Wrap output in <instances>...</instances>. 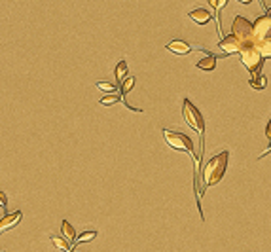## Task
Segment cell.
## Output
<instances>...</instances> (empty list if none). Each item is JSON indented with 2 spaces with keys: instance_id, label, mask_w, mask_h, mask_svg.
Masks as SVG:
<instances>
[{
  "instance_id": "9a60e30c",
  "label": "cell",
  "mask_w": 271,
  "mask_h": 252,
  "mask_svg": "<svg viewBox=\"0 0 271 252\" xmlns=\"http://www.w3.org/2000/svg\"><path fill=\"white\" fill-rule=\"evenodd\" d=\"M265 86H267V78H265L264 74H258V76L250 78V87L252 89H264Z\"/></svg>"
},
{
  "instance_id": "e0dca14e",
  "label": "cell",
  "mask_w": 271,
  "mask_h": 252,
  "mask_svg": "<svg viewBox=\"0 0 271 252\" xmlns=\"http://www.w3.org/2000/svg\"><path fill=\"white\" fill-rule=\"evenodd\" d=\"M114 74H116V80H118V82H121V80L125 78V76H127V61H120V63L116 65Z\"/></svg>"
},
{
  "instance_id": "d4e9b609",
  "label": "cell",
  "mask_w": 271,
  "mask_h": 252,
  "mask_svg": "<svg viewBox=\"0 0 271 252\" xmlns=\"http://www.w3.org/2000/svg\"><path fill=\"white\" fill-rule=\"evenodd\" d=\"M267 15L271 17V8H267Z\"/></svg>"
},
{
  "instance_id": "6da1fadb",
  "label": "cell",
  "mask_w": 271,
  "mask_h": 252,
  "mask_svg": "<svg viewBox=\"0 0 271 252\" xmlns=\"http://www.w3.org/2000/svg\"><path fill=\"white\" fill-rule=\"evenodd\" d=\"M228 158H229V154L224 150L209 159L205 169H203V174H201L205 186H214V184L220 182L222 176L226 174V169H228Z\"/></svg>"
},
{
  "instance_id": "4316f807",
  "label": "cell",
  "mask_w": 271,
  "mask_h": 252,
  "mask_svg": "<svg viewBox=\"0 0 271 252\" xmlns=\"http://www.w3.org/2000/svg\"><path fill=\"white\" fill-rule=\"evenodd\" d=\"M72 252H82V250H72Z\"/></svg>"
},
{
  "instance_id": "484cf974",
  "label": "cell",
  "mask_w": 271,
  "mask_h": 252,
  "mask_svg": "<svg viewBox=\"0 0 271 252\" xmlns=\"http://www.w3.org/2000/svg\"><path fill=\"white\" fill-rule=\"evenodd\" d=\"M260 2H262V6H264V8H265V4H264V0H260ZM265 10H267V8H265Z\"/></svg>"
},
{
  "instance_id": "8fae6325",
  "label": "cell",
  "mask_w": 271,
  "mask_h": 252,
  "mask_svg": "<svg viewBox=\"0 0 271 252\" xmlns=\"http://www.w3.org/2000/svg\"><path fill=\"white\" fill-rule=\"evenodd\" d=\"M197 68L199 70H205V72H211L214 70V66H216V55H213V53H207L205 57L201 59V61H197Z\"/></svg>"
},
{
  "instance_id": "2e32d148",
  "label": "cell",
  "mask_w": 271,
  "mask_h": 252,
  "mask_svg": "<svg viewBox=\"0 0 271 252\" xmlns=\"http://www.w3.org/2000/svg\"><path fill=\"white\" fill-rule=\"evenodd\" d=\"M51 243H53V246L59 248V250H64V252L71 250V245H69V241H66L64 237H57V235H53V237H51Z\"/></svg>"
},
{
  "instance_id": "83f0119b",
  "label": "cell",
  "mask_w": 271,
  "mask_h": 252,
  "mask_svg": "<svg viewBox=\"0 0 271 252\" xmlns=\"http://www.w3.org/2000/svg\"><path fill=\"white\" fill-rule=\"evenodd\" d=\"M0 252H4V250H0Z\"/></svg>"
},
{
  "instance_id": "52a82bcc",
  "label": "cell",
  "mask_w": 271,
  "mask_h": 252,
  "mask_svg": "<svg viewBox=\"0 0 271 252\" xmlns=\"http://www.w3.org/2000/svg\"><path fill=\"white\" fill-rule=\"evenodd\" d=\"M218 46H220V50L224 51V53H228V55L239 53V51L243 50V42L239 40V38H237V36H233V34L222 36L220 42H218Z\"/></svg>"
},
{
  "instance_id": "9c48e42d",
  "label": "cell",
  "mask_w": 271,
  "mask_h": 252,
  "mask_svg": "<svg viewBox=\"0 0 271 252\" xmlns=\"http://www.w3.org/2000/svg\"><path fill=\"white\" fill-rule=\"evenodd\" d=\"M165 48H167L169 51H173L175 55H188V53L192 51V46H190L188 42H184V40H179V38L171 40Z\"/></svg>"
},
{
  "instance_id": "3957f363",
  "label": "cell",
  "mask_w": 271,
  "mask_h": 252,
  "mask_svg": "<svg viewBox=\"0 0 271 252\" xmlns=\"http://www.w3.org/2000/svg\"><path fill=\"white\" fill-rule=\"evenodd\" d=\"M231 34L237 36L243 42V48L245 46H254V25L243 17V15H237L233 19V25H231Z\"/></svg>"
},
{
  "instance_id": "cb8c5ba5",
  "label": "cell",
  "mask_w": 271,
  "mask_h": 252,
  "mask_svg": "<svg viewBox=\"0 0 271 252\" xmlns=\"http://www.w3.org/2000/svg\"><path fill=\"white\" fill-rule=\"evenodd\" d=\"M237 2H239V4H250L252 0H237Z\"/></svg>"
},
{
  "instance_id": "5b68a950",
  "label": "cell",
  "mask_w": 271,
  "mask_h": 252,
  "mask_svg": "<svg viewBox=\"0 0 271 252\" xmlns=\"http://www.w3.org/2000/svg\"><path fill=\"white\" fill-rule=\"evenodd\" d=\"M163 138L167 140V144L171 146L173 150H180V152H188L193 156V142L190 137H186L184 133L179 131H171V129H163Z\"/></svg>"
},
{
  "instance_id": "4fadbf2b",
  "label": "cell",
  "mask_w": 271,
  "mask_h": 252,
  "mask_svg": "<svg viewBox=\"0 0 271 252\" xmlns=\"http://www.w3.org/2000/svg\"><path fill=\"white\" fill-rule=\"evenodd\" d=\"M258 48V51L262 53V57L264 59H271V36L264 38V40H260L258 44H254Z\"/></svg>"
},
{
  "instance_id": "5bb4252c",
  "label": "cell",
  "mask_w": 271,
  "mask_h": 252,
  "mask_svg": "<svg viewBox=\"0 0 271 252\" xmlns=\"http://www.w3.org/2000/svg\"><path fill=\"white\" fill-rule=\"evenodd\" d=\"M228 4V0H209V6L213 8L214 12H216V21H218V30H220L222 34V27H220V12L222 8Z\"/></svg>"
},
{
  "instance_id": "7c38bea8",
  "label": "cell",
  "mask_w": 271,
  "mask_h": 252,
  "mask_svg": "<svg viewBox=\"0 0 271 252\" xmlns=\"http://www.w3.org/2000/svg\"><path fill=\"white\" fill-rule=\"evenodd\" d=\"M61 233H63V237L66 239L69 243H71V241L74 243L76 237H78L76 231H74V228H72V224L69 222V220H63V224H61Z\"/></svg>"
},
{
  "instance_id": "ba28073f",
  "label": "cell",
  "mask_w": 271,
  "mask_h": 252,
  "mask_svg": "<svg viewBox=\"0 0 271 252\" xmlns=\"http://www.w3.org/2000/svg\"><path fill=\"white\" fill-rule=\"evenodd\" d=\"M21 218H23L21 210H15V212H10V214L2 216V218H0V235L6 233L8 230H12V228H15L17 224L21 222Z\"/></svg>"
},
{
  "instance_id": "7a4b0ae2",
  "label": "cell",
  "mask_w": 271,
  "mask_h": 252,
  "mask_svg": "<svg viewBox=\"0 0 271 252\" xmlns=\"http://www.w3.org/2000/svg\"><path fill=\"white\" fill-rule=\"evenodd\" d=\"M239 55H241V63L245 65V68H247L252 76H258L260 70H262V66H264V57H262V53L258 51L256 46H245V48L239 51Z\"/></svg>"
},
{
  "instance_id": "30bf717a",
  "label": "cell",
  "mask_w": 271,
  "mask_h": 252,
  "mask_svg": "<svg viewBox=\"0 0 271 252\" xmlns=\"http://www.w3.org/2000/svg\"><path fill=\"white\" fill-rule=\"evenodd\" d=\"M188 17H190L193 23H197V25H207V23L213 19V14H211L209 10H205V8H195V10H192V12L188 14Z\"/></svg>"
},
{
  "instance_id": "277c9868",
  "label": "cell",
  "mask_w": 271,
  "mask_h": 252,
  "mask_svg": "<svg viewBox=\"0 0 271 252\" xmlns=\"http://www.w3.org/2000/svg\"><path fill=\"white\" fill-rule=\"evenodd\" d=\"M182 116H184V122L192 127L193 131H197L201 137H203V131H205V120L197 108L193 106L190 99H184L182 104Z\"/></svg>"
},
{
  "instance_id": "603a6c76",
  "label": "cell",
  "mask_w": 271,
  "mask_h": 252,
  "mask_svg": "<svg viewBox=\"0 0 271 252\" xmlns=\"http://www.w3.org/2000/svg\"><path fill=\"white\" fill-rule=\"evenodd\" d=\"M265 137L271 140V120H269V123H267V127H265Z\"/></svg>"
},
{
  "instance_id": "ffe728a7",
  "label": "cell",
  "mask_w": 271,
  "mask_h": 252,
  "mask_svg": "<svg viewBox=\"0 0 271 252\" xmlns=\"http://www.w3.org/2000/svg\"><path fill=\"white\" fill-rule=\"evenodd\" d=\"M133 86H135V78L133 76H129V78H125V82L120 86V91H121V97H125V95L133 89Z\"/></svg>"
},
{
  "instance_id": "d6986e66",
  "label": "cell",
  "mask_w": 271,
  "mask_h": 252,
  "mask_svg": "<svg viewBox=\"0 0 271 252\" xmlns=\"http://www.w3.org/2000/svg\"><path fill=\"white\" fill-rule=\"evenodd\" d=\"M118 101H121V95L120 93H110V95H107V97H103L99 102L103 104V106H112V104L118 102Z\"/></svg>"
},
{
  "instance_id": "7402d4cb",
  "label": "cell",
  "mask_w": 271,
  "mask_h": 252,
  "mask_svg": "<svg viewBox=\"0 0 271 252\" xmlns=\"http://www.w3.org/2000/svg\"><path fill=\"white\" fill-rule=\"evenodd\" d=\"M0 209H8V197L2 190H0Z\"/></svg>"
},
{
  "instance_id": "ac0fdd59",
  "label": "cell",
  "mask_w": 271,
  "mask_h": 252,
  "mask_svg": "<svg viewBox=\"0 0 271 252\" xmlns=\"http://www.w3.org/2000/svg\"><path fill=\"white\" fill-rule=\"evenodd\" d=\"M97 89L105 91V93H118L120 91V86H114L110 82H97Z\"/></svg>"
},
{
  "instance_id": "8992f818",
  "label": "cell",
  "mask_w": 271,
  "mask_h": 252,
  "mask_svg": "<svg viewBox=\"0 0 271 252\" xmlns=\"http://www.w3.org/2000/svg\"><path fill=\"white\" fill-rule=\"evenodd\" d=\"M252 25H254V44H258L260 40L271 36V17L267 14L260 15Z\"/></svg>"
},
{
  "instance_id": "44dd1931",
  "label": "cell",
  "mask_w": 271,
  "mask_h": 252,
  "mask_svg": "<svg viewBox=\"0 0 271 252\" xmlns=\"http://www.w3.org/2000/svg\"><path fill=\"white\" fill-rule=\"evenodd\" d=\"M95 237H97V231H84L80 237H76L74 243H87V241H93Z\"/></svg>"
}]
</instances>
